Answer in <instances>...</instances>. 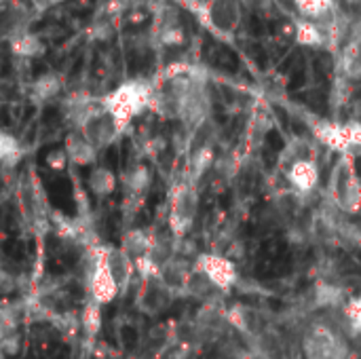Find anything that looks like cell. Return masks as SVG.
I'll return each instance as SVG.
<instances>
[{
	"label": "cell",
	"instance_id": "8",
	"mask_svg": "<svg viewBox=\"0 0 361 359\" xmlns=\"http://www.w3.org/2000/svg\"><path fill=\"white\" fill-rule=\"evenodd\" d=\"M102 106H104V104H102ZM80 133H82L97 150H102V148H108L123 131L118 129L116 121H114L106 110H102V112H97L93 118H89V121L85 123V127L80 129Z\"/></svg>",
	"mask_w": 361,
	"mask_h": 359
},
{
	"label": "cell",
	"instance_id": "32",
	"mask_svg": "<svg viewBox=\"0 0 361 359\" xmlns=\"http://www.w3.org/2000/svg\"><path fill=\"white\" fill-rule=\"evenodd\" d=\"M32 2H34L36 8H49V6H55V4H59L63 0H32Z\"/></svg>",
	"mask_w": 361,
	"mask_h": 359
},
{
	"label": "cell",
	"instance_id": "27",
	"mask_svg": "<svg viewBox=\"0 0 361 359\" xmlns=\"http://www.w3.org/2000/svg\"><path fill=\"white\" fill-rule=\"evenodd\" d=\"M343 313L351 326L353 336H361V296L357 298H349V303L343 307Z\"/></svg>",
	"mask_w": 361,
	"mask_h": 359
},
{
	"label": "cell",
	"instance_id": "9",
	"mask_svg": "<svg viewBox=\"0 0 361 359\" xmlns=\"http://www.w3.org/2000/svg\"><path fill=\"white\" fill-rule=\"evenodd\" d=\"M334 38V25L328 23V17L322 21H313V19H300L296 21V40L302 47H328Z\"/></svg>",
	"mask_w": 361,
	"mask_h": 359
},
{
	"label": "cell",
	"instance_id": "30",
	"mask_svg": "<svg viewBox=\"0 0 361 359\" xmlns=\"http://www.w3.org/2000/svg\"><path fill=\"white\" fill-rule=\"evenodd\" d=\"M21 347V336L17 334V330L13 332H2V351L6 355H17Z\"/></svg>",
	"mask_w": 361,
	"mask_h": 359
},
{
	"label": "cell",
	"instance_id": "6",
	"mask_svg": "<svg viewBox=\"0 0 361 359\" xmlns=\"http://www.w3.org/2000/svg\"><path fill=\"white\" fill-rule=\"evenodd\" d=\"M89 288V296L91 300H95L97 305H108L116 298L118 294V286L114 281V277L108 271V262H106V248L97 245L95 252V267L91 273V279L87 284Z\"/></svg>",
	"mask_w": 361,
	"mask_h": 359
},
{
	"label": "cell",
	"instance_id": "25",
	"mask_svg": "<svg viewBox=\"0 0 361 359\" xmlns=\"http://www.w3.org/2000/svg\"><path fill=\"white\" fill-rule=\"evenodd\" d=\"M102 305H97L95 300L89 298V303L85 305L82 309V317H80V326L85 330V334L89 339L97 336V332L102 330V311H99Z\"/></svg>",
	"mask_w": 361,
	"mask_h": 359
},
{
	"label": "cell",
	"instance_id": "1",
	"mask_svg": "<svg viewBox=\"0 0 361 359\" xmlns=\"http://www.w3.org/2000/svg\"><path fill=\"white\" fill-rule=\"evenodd\" d=\"M154 87L144 80H127L102 97L104 110L116 121L118 129L125 131L135 116L152 106Z\"/></svg>",
	"mask_w": 361,
	"mask_h": 359
},
{
	"label": "cell",
	"instance_id": "22",
	"mask_svg": "<svg viewBox=\"0 0 361 359\" xmlns=\"http://www.w3.org/2000/svg\"><path fill=\"white\" fill-rule=\"evenodd\" d=\"M125 182V188L131 193V195H142L150 188V182H152V176H150V169L144 167V165H137L133 169H129L123 178Z\"/></svg>",
	"mask_w": 361,
	"mask_h": 359
},
{
	"label": "cell",
	"instance_id": "21",
	"mask_svg": "<svg viewBox=\"0 0 361 359\" xmlns=\"http://www.w3.org/2000/svg\"><path fill=\"white\" fill-rule=\"evenodd\" d=\"M23 157V150H21V144L15 135H11L8 131H4L0 135V161H2V167L4 169H11L15 167Z\"/></svg>",
	"mask_w": 361,
	"mask_h": 359
},
{
	"label": "cell",
	"instance_id": "3",
	"mask_svg": "<svg viewBox=\"0 0 361 359\" xmlns=\"http://www.w3.org/2000/svg\"><path fill=\"white\" fill-rule=\"evenodd\" d=\"M197 212H199V195L195 186L188 182L176 184L169 197V218H167V229L173 233L176 239H184L192 231Z\"/></svg>",
	"mask_w": 361,
	"mask_h": 359
},
{
	"label": "cell",
	"instance_id": "28",
	"mask_svg": "<svg viewBox=\"0 0 361 359\" xmlns=\"http://www.w3.org/2000/svg\"><path fill=\"white\" fill-rule=\"evenodd\" d=\"M271 127H273L271 116L267 112H256L250 123V133H252V138H256V142H262L269 135Z\"/></svg>",
	"mask_w": 361,
	"mask_h": 359
},
{
	"label": "cell",
	"instance_id": "14",
	"mask_svg": "<svg viewBox=\"0 0 361 359\" xmlns=\"http://www.w3.org/2000/svg\"><path fill=\"white\" fill-rule=\"evenodd\" d=\"M8 44H11V51L15 53V57H21V59H34V57H40L44 53V42L27 32V30H17L13 34L6 36Z\"/></svg>",
	"mask_w": 361,
	"mask_h": 359
},
{
	"label": "cell",
	"instance_id": "19",
	"mask_svg": "<svg viewBox=\"0 0 361 359\" xmlns=\"http://www.w3.org/2000/svg\"><path fill=\"white\" fill-rule=\"evenodd\" d=\"M87 186H89V190L97 199H106V197H110L116 190V176L108 167H95L89 174Z\"/></svg>",
	"mask_w": 361,
	"mask_h": 359
},
{
	"label": "cell",
	"instance_id": "7",
	"mask_svg": "<svg viewBox=\"0 0 361 359\" xmlns=\"http://www.w3.org/2000/svg\"><path fill=\"white\" fill-rule=\"evenodd\" d=\"M203 15L207 23L222 36L233 34L241 23V6L237 0H209L205 2Z\"/></svg>",
	"mask_w": 361,
	"mask_h": 359
},
{
	"label": "cell",
	"instance_id": "24",
	"mask_svg": "<svg viewBox=\"0 0 361 359\" xmlns=\"http://www.w3.org/2000/svg\"><path fill=\"white\" fill-rule=\"evenodd\" d=\"M186 294H190V296H197V298H209L212 296V292L214 290H218L201 271H197L195 267H192V271H190V275H188V281H186Z\"/></svg>",
	"mask_w": 361,
	"mask_h": 359
},
{
	"label": "cell",
	"instance_id": "5",
	"mask_svg": "<svg viewBox=\"0 0 361 359\" xmlns=\"http://www.w3.org/2000/svg\"><path fill=\"white\" fill-rule=\"evenodd\" d=\"M195 269L201 271L220 292H228L237 284V267L226 256H220V254H197Z\"/></svg>",
	"mask_w": 361,
	"mask_h": 359
},
{
	"label": "cell",
	"instance_id": "4",
	"mask_svg": "<svg viewBox=\"0 0 361 359\" xmlns=\"http://www.w3.org/2000/svg\"><path fill=\"white\" fill-rule=\"evenodd\" d=\"M302 353L305 359H349V343L328 324H315L305 334Z\"/></svg>",
	"mask_w": 361,
	"mask_h": 359
},
{
	"label": "cell",
	"instance_id": "2",
	"mask_svg": "<svg viewBox=\"0 0 361 359\" xmlns=\"http://www.w3.org/2000/svg\"><path fill=\"white\" fill-rule=\"evenodd\" d=\"M328 199L347 216L357 214L361 209V180L355 174L351 157H341L332 169L328 182Z\"/></svg>",
	"mask_w": 361,
	"mask_h": 359
},
{
	"label": "cell",
	"instance_id": "23",
	"mask_svg": "<svg viewBox=\"0 0 361 359\" xmlns=\"http://www.w3.org/2000/svg\"><path fill=\"white\" fill-rule=\"evenodd\" d=\"M154 28H157V30H154V38H157V42L163 44V47H180V44H184V40H186V34H184L180 21H176V23H165V25H154Z\"/></svg>",
	"mask_w": 361,
	"mask_h": 359
},
{
	"label": "cell",
	"instance_id": "31",
	"mask_svg": "<svg viewBox=\"0 0 361 359\" xmlns=\"http://www.w3.org/2000/svg\"><path fill=\"white\" fill-rule=\"evenodd\" d=\"M226 258H231V260H241L243 256H245V248H243V243L239 241V239H235L233 243H231V248L226 250V254H224Z\"/></svg>",
	"mask_w": 361,
	"mask_h": 359
},
{
	"label": "cell",
	"instance_id": "16",
	"mask_svg": "<svg viewBox=\"0 0 361 359\" xmlns=\"http://www.w3.org/2000/svg\"><path fill=\"white\" fill-rule=\"evenodd\" d=\"M313 303L315 307L319 309H330V311H338L343 309L349 298H347V292L336 286V284H330V281H322L315 290H313Z\"/></svg>",
	"mask_w": 361,
	"mask_h": 359
},
{
	"label": "cell",
	"instance_id": "29",
	"mask_svg": "<svg viewBox=\"0 0 361 359\" xmlns=\"http://www.w3.org/2000/svg\"><path fill=\"white\" fill-rule=\"evenodd\" d=\"M44 163L53 169V171H63L70 163V157L66 152V148H55L51 152H47L44 157Z\"/></svg>",
	"mask_w": 361,
	"mask_h": 359
},
{
	"label": "cell",
	"instance_id": "18",
	"mask_svg": "<svg viewBox=\"0 0 361 359\" xmlns=\"http://www.w3.org/2000/svg\"><path fill=\"white\" fill-rule=\"evenodd\" d=\"M216 163V152L212 144H199L190 157H188V171H190V180H199L203 178Z\"/></svg>",
	"mask_w": 361,
	"mask_h": 359
},
{
	"label": "cell",
	"instance_id": "26",
	"mask_svg": "<svg viewBox=\"0 0 361 359\" xmlns=\"http://www.w3.org/2000/svg\"><path fill=\"white\" fill-rule=\"evenodd\" d=\"M135 273L144 279V281H159L161 279V264L150 258V256H144L140 260H135Z\"/></svg>",
	"mask_w": 361,
	"mask_h": 359
},
{
	"label": "cell",
	"instance_id": "12",
	"mask_svg": "<svg viewBox=\"0 0 361 359\" xmlns=\"http://www.w3.org/2000/svg\"><path fill=\"white\" fill-rule=\"evenodd\" d=\"M63 148L70 157V163L78 165V167H87L93 165L97 159V148L80 133V131H70L66 135Z\"/></svg>",
	"mask_w": 361,
	"mask_h": 359
},
{
	"label": "cell",
	"instance_id": "13",
	"mask_svg": "<svg viewBox=\"0 0 361 359\" xmlns=\"http://www.w3.org/2000/svg\"><path fill=\"white\" fill-rule=\"evenodd\" d=\"M63 89V80L59 74L55 72H47L40 74L32 85H30V99L38 106H44L49 102H53Z\"/></svg>",
	"mask_w": 361,
	"mask_h": 359
},
{
	"label": "cell",
	"instance_id": "15",
	"mask_svg": "<svg viewBox=\"0 0 361 359\" xmlns=\"http://www.w3.org/2000/svg\"><path fill=\"white\" fill-rule=\"evenodd\" d=\"M121 250L135 262L144 256L150 254L152 250V235L146 233L144 229H131L123 235L121 239Z\"/></svg>",
	"mask_w": 361,
	"mask_h": 359
},
{
	"label": "cell",
	"instance_id": "20",
	"mask_svg": "<svg viewBox=\"0 0 361 359\" xmlns=\"http://www.w3.org/2000/svg\"><path fill=\"white\" fill-rule=\"evenodd\" d=\"M292 2L300 11L302 19L322 21V19L330 17L334 11V0H292Z\"/></svg>",
	"mask_w": 361,
	"mask_h": 359
},
{
	"label": "cell",
	"instance_id": "17",
	"mask_svg": "<svg viewBox=\"0 0 361 359\" xmlns=\"http://www.w3.org/2000/svg\"><path fill=\"white\" fill-rule=\"evenodd\" d=\"M224 320L231 328H235L243 336H256L258 334V317L250 307L243 305H233L226 313Z\"/></svg>",
	"mask_w": 361,
	"mask_h": 359
},
{
	"label": "cell",
	"instance_id": "11",
	"mask_svg": "<svg viewBox=\"0 0 361 359\" xmlns=\"http://www.w3.org/2000/svg\"><path fill=\"white\" fill-rule=\"evenodd\" d=\"M106 262H108V271L114 277L118 292H125L133 279L135 273V262L121 250V248H106Z\"/></svg>",
	"mask_w": 361,
	"mask_h": 359
},
{
	"label": "cell",
	"instance_id": "10",
	"mask_svg": "<svg viewBox=\"0 0 361 359\" xmlns=\"http://www.w3.org/2000/svg\"><path fill=\"white\" fill-rule=\"evenodd\" d=\"M288 182L298 195H311L319 184V167L313 159L298 161L288 169Z\"/></svg>",
	"mask_w": 361,
	"mask_h": 359
}]
</instances>
